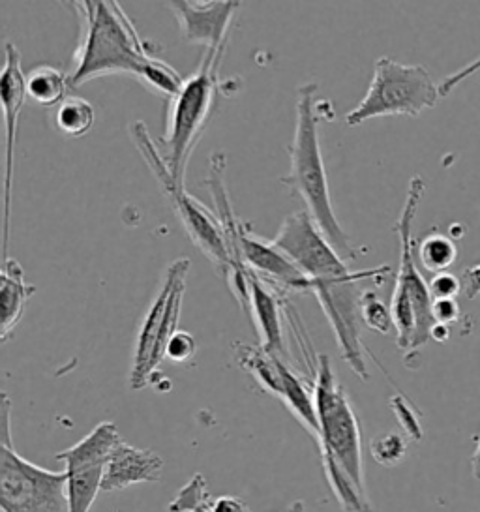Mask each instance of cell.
I'll list each match as a JSON object with an SVG mask.
<instances>
[{
    "label": "cell",
    "instance_id": "cell-2",
    "mask_svg": "<svg viewBox=\"0 0 480 512\" xmlns=\"http://www.w3.org/2000/svg\"><path fill=\"white\" fill-rule=\"evenodd\" d=\"M317 85L308 83L299 89L297 100V126L295 137L289 147L291 152V173L285 177V184L293 188L297 196L306 203V211L314 218L317 227L323 231L330 246L342 259L355 261L357 248L340 226L332 203H330L329 179L319 143V104L315 100Z\"/></svg>",
    "mask_w": 480,
    "mask_h": 512
},
{
    "label": "cell",
    "instance_id": "cell-9",
    "mask_svg": "<svg viewBox=\"0 0 480 512\" xmlns=\"http://www.w3.org/2000/svg\"><path fill=\"white\" fill-rule=\"evenodd\" d=\"M390 267H377L368 271H355L347 278L314 282V293L321 304L330 327L336 336L342 359L349 368L362 379L368 381L370 372L364 361V353H368L360 338V297L362 291L357 289V282L366 278H377L389 274Z\"/></svg>",
    "mask_w": 480,
    "mask_h": 512
},
{
    "label": "cell",
    "instance_id": "cell-8",
    "mask_svg": "<svg viewBox=\"0 0 480 512\" xmlns=\"http://www.w3.org/2000/svg\"><path fill=\"white\" fill-rule=\"evenodd\" d=\"M130 136L137 151L141 152L143 160L147 162L152 175L156 177L162 192L169 199L171 207L177 212V218L184 226V231L190 235L194 244H197V248L227 276L231 271V257L227 252L224 233L216 218V212L210 211L203 203H199L195 197L186 192L184 184L175 181V177L171 175L169 167L165 164L164 154L150 139L145 122H132Z\"/></svg>",
    "mask_w": 480,
    "mask_h": 512
},
{
    "label": "cell",
    "instance_id": "cell-3",
    "mask_svg": "<svg viewBox=\"0 0 480 512\" xmlns=\"http://www.w3.org/2000/svg\"><path fill=\"white\" fill-rule=\"evenodd\" d=\"M424 190V179L413 177L405 196L404 209L394 226L400 241V269L396 274L390 312L396 329V344L407 355L417 353L430 340V331L434 327V299L413 257V222Z\"/></svg>",
    "mask_w": 480,
    "mask_h": 512
},
{
    "label": "cell",
    "instance_id": "cell-12",
    "mask_svg": "<svg viewBox=\"0 0 480 512\" xmlns=\"http://www.w3.org/2000/svg\"><path fill=\"white\" fill-rule=\"evenodd\" d=\"M242 256L259 280L284 297L293 291L312 293L314 289L312 280L274 242L257 237L248 226L242 231Z\"/></svg>",
    "mask_w": 480,
    "mask_h": 512
},
{
    "label": "cell",
    "instance_id": "cell-1",
    "mask_svg": "<svg viewBox=\"0 0 480 512\" xmlns=\"http://www.w3.org/2000/svg\"><path fill=\"white\" fill-rule=\"evenodd\" d=\"M75 10L83 17V31L70 74L72 87L113 74L139 79L156 59L119 2H75Z\"/></svg>",
    "mask_w": 480,
    "mask_h": 512
},
{
    "label": "cell",
    "instance_id": "cell-29",
    "mask_svg": "<svg viewBox=\"0 0 480 512\" xmlns=\"http://www.w3.org/2000/svg\"><path fill=\"white\" fill-rule=\"evenodd\" d=\"M432 317H434V323L450 325V323L458 321L460 306L456 299H439L432 304Z\"/></svg>",
    "mask_w": 480,
    "mask_h": 512
},
{
    "label": "cell",
    "instance_id": "cell-16",
    "mask_svg": "<svg viewBox=\"0 0 480 512\" xmlns=\"http://www.w3.org/2000/svg\"><path fill=\"white\" fill-rule=\"evenodd\" d=\"M282 301H284V295L274 291L250 271V302L246 312H250L254 317L255 329L261 338L259 346L287 361L289 355L285 349L284 327H282V319L285 317Z\"/></svg>",
    "mask_w": 480,
    "mask_h": 512
},
{
    "label": "cell",
    "instance_id": "cell-32",
    "mask_svg": "<svg viewBox=\"0 0 480 512\" xmlns=\"http://www.w3.org/2000/svg\"><path fill=\"white\" fill-rule=\"evenodd\" d=\"M430 338L435 342H447L450 338L449 325H443V323H434L432 331H430Z\"/></svg>",
    "mask_w": 480,
    "mask_h": 512
},
{
    "label": "cell",
    "instance_id": "cell-24",
    "mask_svg": "<svg viewBox=\"0 0 480 512\" xmlns=\"http://www.w3.org/2000/svg\"><path fill=\"white\" fill-rule=\"evenodd\" d=\"M407 451V443L402 436L398 434H385V436L375 437L370 443V452L374 456L375 462L381 466H396L404 458Z\"/></svg>",
    "mask_w": 480,
    "mask_h": 512
},
{
    "label": "cell",
    "instance_id": "cell-33",
    "mask_svg": "<svg viewBox=\"0 0 480 512\" xmlns=\"http://www.w3.org/2000/svg\"><path fill=\"white\" fill-rule=\"evenodd\" d=\"M471 467H473L475 479L480 481V432L479 436H477V449H475V454H473V458H471Z\"/></svg>",
    "mask_w": 480,
    "mask_h": 512
},
{
    "label": "cell",
    "instance_id": "cell-34",
    "mask_svg": "<svg viewBox=\"0 0 480 512\" xmlns=\"http://www.w3.org/2000/svg\"><path fill=\"white\" fill-rule=\"evenodd\" d=\"M190 512H214V499H210L209 503H205V505H201V507H197V509Z\"/></svg>",
    "mask_w": 480,
    "mask_h": 512
},
{
    "label": "cell",
    "instance_id": "cell-22",
    "mask_svg": "<svg viewBox=\"0 0 480 512\" xmlns=\"http://www.w3.org/2000/svg\"><path fill=\"white\" fill-rule=\"evenodd\" d=\"M360 319L370 329L387 336L394 327L392 312L385 302L381 301L374 291H362L360 297Z\"/></svg>",
    "mask_w": 480,
    "mask_h": 512
},
{
    "label": "cell",
    "instance_id": "cell-15",
    "mask_svg": "<svg viewBox=\"0 0 480 512\" xmlns=\"http://www.w3.org/2000/svg\"><path fill=\"white\" fill-rule=\"evenodd\" d=\"M164 473V458L150 449H135L122 441L105 467L102 492L111 494L139 482H158Z\"/></svg>",
    "mask_w": 480,
    "mask_h": 512
},
{
    "label": "cell",
    "instance_id": "cell-30",
    "mask_svg": "<svg viewBox=\"0 0 480 512\" xmlns=\"http://www.w3.org/2000/svg\"><path fill=\"white\" fill-rule=\"evenodd\" d=\"M462 289L467 299H477L480 295V263L467 267L462 272Z\"/></svg>",
    "mask_w": 480,
    "mask_h": 512
},
{
    "label": "cell",
    "instance_id": "cell-6",
    "mask_svg": "<svg viewBox=\"0 0 480 512\" xmlns=\"http://www.w3.org/2000/svg\"><path fill=\"white\" fill-rule=\"evenodd\" d=\"M2 464L0 505L2 512H70L66 471H51L25 460L12 445L10 400L2 394Z\"/></svg>",
    "mask_w": 480,
    "mask_h": 512
},
{
    "label": "cell",
    "instance_id": "cell-31",
    "mask_svg": "<svg viewBox=\"0 0 480 512\" xmlns=\"http://www.w3.org/2000/svg\"><path fill=\"white\" fill-rule=\"evenodd\" d=\"M214 512H254L239 497L222 496L214 499Z\"/></svg>",
    "mask_w": 480,
    "mask_h": 512
},
{
    "label": "cell",
    "instance_id": "cell-26",
    "mask_svg": "<svg viewBox=\"0 0 480 512\" xmlns=\"http://www.w3.org/2000/svg\"><path fill=\"white\" fill-rule=\"evenodd\" d=\"M430 293L432 299H456L464 289H462V280H458V276L450 274L449 271L434 274V278L430 280Z\"/></svg>",
    "mask_w": 480,
    "mask_h": 512
},
{
    "label": "cell",
    "instance_id": "cell-23",
    "mask_svg": "<svg viewBox=\"0 0 480 512\" xmlns=\"http://www.w3.org/2000/svg\"><path fill=\"white\" fill-rule=\"evenodd\" d=\"M210 497L207 481L201 473H195L190 482L179 490L177 497L169 503V512H190L209 503Z\"/></svg>",
    "mask_w": 480,
    "mask_h": 512
},
{
    "label": "cell",
    "instance_id": "cell-18",
    "mask_svg": "<svg viewBox=\"0 0 480 512\" xmlns=\"http://www.w3.org/2000/svg\"><path fill=\"white\" fill-rule=\"evenodd\" d=\"M124 439L115 422H100L90 434L77 441L70 449L55 454L64 469L81 466H107L111 454Z\"/></svg>",
    "mask_w": 480,
    "mask_h": 512
},
{
    "label": "cell",
    "instance_id": "cell-28",
    "mask_svg": "<svg viewBox=\"0 0 480 512\" xmlns=\"http://www.w3.org/2000/svg\"><path fill=\"white\" fill-rule=\"evenodd\" d=\"M477 72H480V57H477L475 61L469 62V64H465L464 68H460L458 72L450 74V76L445 77V79L439 83V94H441V98L449 96L450 92L454 91L460 83H464L465 79H469V77L473 76V74H477Z\"/></svg>",
    "mask_w": 480,
    "mask_h": 512
},
{
    "label": "cell",
    "instance_id": "cell-25",
    "mask_svg": "<svg viewBox=\"0 0 480 512\" xmlns=\"http://www.w3.org/2000/svg\"><path fill=\"white\" fill-rule=\"evenodd\" d=\"M195 351H197V344H195L194 336L190 332L177 331L167 346L165 359H169L175 364H184V362L194 359Z\"/></svg>",
    "mask_w": 480,
    "mask_h": 512
},
{
    "label": "cell",
    "instance_id": "cell-5",
    "mask_svg": "<svg viewBox=\"0 0 480 512\" xmlns=\"http://www.w3.org/2000/svg\"><path fill=\"white\" fill-rule=\"evenodd\" d=\"M314 400L319 422L317 445L323 462H336L366 490L359 419L327 355H319L315 361Z\"/></svg>",
    "mask_w": 480,
    "mask_h": 512
},
{
    "label": "cell",
    "instance_id": "cell-4",
    "mask_svg": "<svg viewBox=\"0 0 480 512\" xmlns=\"http://www.w3.org/2000/svg\"><path fill=\"white\" fill-rule=\"evenodd\" d=\"M224 53L225 47L205 51L197 72L184 79L179 94L169 102L162 154L171 175L179 184H184L190 156L216 109L220 92L218 72Z\"/></svg>",
    "mask_w": 480,
    "mask_h": 512
},
{
    "label": "cell",
    "instance_id": "cell-13",
    "mask_svg": "<svg viewBox=\"0 0 480 512\" xmlns=\"http://www.w3.org/2000/svg\"><path fill=\"white\" fill-rule=\"evenodd\" d=\"M179 21L182 36L205 51L227 47L233 17L239 12V2H167Z\"/></svg>",
    "mask_w": 480,
    "mask_h": 512
},
{
    "label": "cell",
    "instance_id": "cell-27",
    "mask_svg": "<svg viewBox=\"0 0 480 512\" xmlns=\"http://www.w3.org/2000/svg\"><path fill=\"white\" fill-rule=\"evenodd\" d=\"M390 402H392L394 413H396L400 424L404 426L405 432L413 437V439H420L422 437V428H420L419 417L415 415V411H413V407L409 406V402L405 400L404 396H396Z\"/></svg>",
    "mask_w": 480,
    "mask_h": 512
},
{
    "label": "cell",
    "instance_id": "cell-7",
    "mask_svg": "<svg viewBox=\"0 0 480 512\" xmlns=\"http://www.w3.org/2000/svg\"><path fill=\"white\" fill-rule=\"evenodd\" d=\"M439 98V85L424 66L381 57L375 61L370 89L359 106L347 113L345 124L355 128L377 117H419L435 107Z\"/></svg>",
    "mask_w": 480,
    "mask_h": 512
},
{
    "label": "cell",
    "instance_id": "cell-21",
    "mask_svg": "<svg viewBox=\"0 0 480 512\" xmlns=\"http://www.w3.org/2000/svg\"><path fill=\"white\" fill-rule=\"evenodd\" d=\"M456 259H458L456 242L441 231H432L419 242V261L424 271L432 274L447 272Z\"/></svg>",
    "mask_w": 480,
    "mask_h": 512
},
{
    "label": "cell",
    "instance_id": "cell-19",
    "mask_svg": "<svg viewBox=\"0 0 480 512\" xmlns=\"http://www.w3.org/2000/svg\"><path fill=\"white\" fill-rule=\"evenodd\" d=\"M25 87H27V96L32 98L40 106L51 107L62 104L68 96V87H70V76L60 70L57 66L42 64L30 70L25 76Z\"/></svg>",
    "mask_w": 480,
    "mask_h": 512
},
{
    "label": "cell",
    "instance_id": "cell-11",
    "mask_svg": "<svg viewBox=\"0 0 480 512\" xmlns=\"http://www.w3.org/2000/svg\"><path fill=\"white\" fill-rule=\"evenodd\" d=\"M0 96L4 107L6 145H4V188H2V257H8L10 246V216H12V190H14V152L17 122L27 98L25 74L21 70V53L14 44H6V62L0 79Z\"/></svg>",
    "mask_w": 480,
    "mask_h": 512
},
{
    "label": "cell",
    "instance_id": "cell-10",
    "mask_svg": "<svg viewBox=\"0 0 480 512\" xmlns=\"http://www.w3.org/2000/svg\"><path fill=\"white\" fill-rule=\"evenodd\" d=\"M272 242L312 280V284L353 274L308 211L291 214Z\"/></svg>",
    "mask_w": 480,
    "mask_h": 512
},
{
    "label": "cell",
    "instance_id": "cell-14",
    "mask_svg": "<svg viewBox=\"0 0 480 512\" xmlns=\"http://www.w3.org/2000/svg\"><path fill=\"white\" fill-rule=\"evenodd\" d=\"M190 265L192 263L188 257L177 259L169 265V269L165 272L164 286L156 295L154 302L150 304L149 312L141 323L137 342H135L134 366H132V374H130V387L134 391L145 389L152 381V355H154V347L158 340V332H160L162 321H164L167 302H169L173 287L177 284V278L186 269H190Z\"/></svg>",
    "mask_w": 480,
    "mask_h": 512
},
{
    "label": "cell",
    "instance_id": "cell-17",
    "mask_svg": "<svg viewBox=\"0 0 480 512\" xmlns=\"http://www.w3.org/2000/svg\"><path fill=\"white\" fill-rule=\"evenodd\" d=\"M36 293V286L25 282V272L17 259L6 257L0 276V340L8 342L25 314L27 302Z\"/></svg>",
    "mask_w": 480,
    "mask_h": 512
},
{
    "label": "cell",
    "instance_id": "cell-20",
    "mask_svg": "<svg viewBox=\"0 0 480 512\" xmlns=\"http://www.w3.org/2000/svg\"><path fill=\"white\" fill-rule=\"evenodd\" d=\"M96 121V111L89 100L81 96H68L55 113V126L60 134L83 137L89 134Z\"/></svg>",
    "mask_w": 480,
    "mask_h": 512
}]
</instances>
